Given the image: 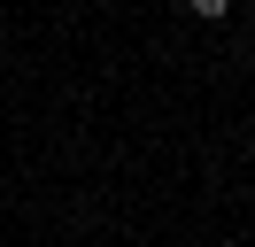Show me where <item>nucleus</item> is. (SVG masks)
Returning a JSON list of instances; mask_svg holds the SVG:
<instances>
[]
</instances>
